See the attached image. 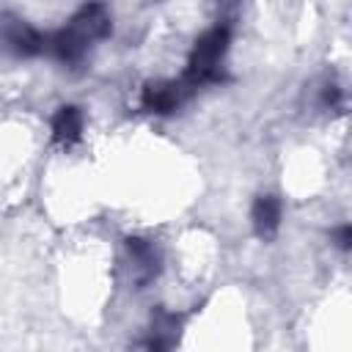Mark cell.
Instances as JSON below:
<instances>
[{
	"mask_svg": "<svg viewBox=\"0 0 352 352\" xmlns=\"http://www.w3.org/2000/svg\"><path fill=\"white\" fill-rule=\"evenodd\" d=\"M280 223V204L272 195H261L253 206V228L261 239H270Z\"/></svg>",
	"mask_w": 352,
	"mask_h": 352,
	"instance_id": "obj_1",
	"label": "cell"
},
{
	"mask_svg": "<svg viewBox=\"0 0 352 352\" xmlns=\"http://www.w3.org/2000/svg\"><path fill=\"white\" fill-rule=\"evenodd\" d=\"M52 132H55V140H60V143L77 140L80 132H82V116H80V110L77 107H60V113L52 121Z\"/></svg>",
	"mask_w": 352,
	"mask_h": 352,
	"instance_id": "obj_2",
	"label": "cell"
}]
</instances>
